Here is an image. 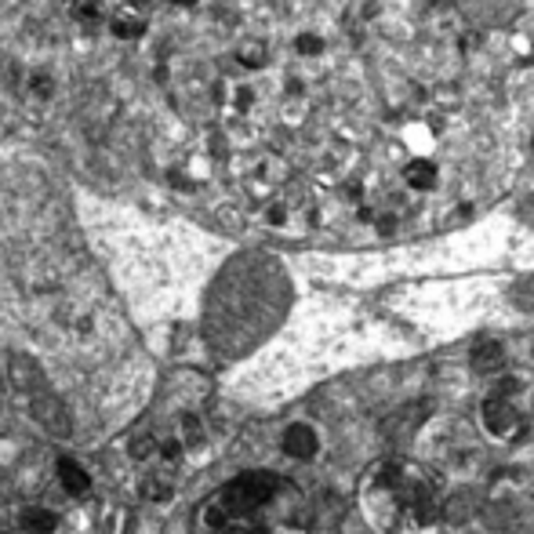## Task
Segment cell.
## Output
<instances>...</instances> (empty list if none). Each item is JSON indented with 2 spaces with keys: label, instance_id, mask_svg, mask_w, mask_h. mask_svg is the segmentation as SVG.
<instances>
[{
  "label": "cell",
  "instance_id": "cell-11",
  "mask_svg": "<svg viewBox=\"0 0 534 534\" xmlns=\"http://www.w3.org/2000/svg\"><path fill=\"white\" fill-rule=\"evenodd\" d=\"M142 30H146V19L135 15V12H124V15L113 19V33H117V37H138Z\"/></svg>",
  "mask_w": 534,
  "mask_h": 534
},
{
  "label": "cell",
  "instance_id": "cell-4",
  "mask_svg": "<svg viewBox=\"0 0 534 534\" xmlns=\"http://www.w3.org/2000/svg\"><path fill=\"white\" fill-rule=\"evenodd\" d=\"M280 448H284V455L295 458V462H309V458H316V451H320L316 429H313L309 422H295V425H288V429H284V440H280Z\"/></svg>",
  "mask_w": 534,
  "mask_h": 534
},
{
  "label": "cell",
  "instance_id": "cell-9",
  "mask_svg": "<svg viewBox=\"0 0 534 534\" xmlns=\"http://www.w3.org/2000/svg\"><path fill=\"white\" fill-rule=\"evenodd\" d=\"M404 178H407V186H411V190L425 193V190H432V182H436V167H432L429 160H414V164L404 171Z\"/></svg>",
  "mask_w": 534,
  "mask_h": 534
},
{
  "label": "cell",
  "instance_id": "cell-7",
  "mask_svg": "<svg viewBox=\"0 0 534 534\" xmlns=\"http://www.w3.org/2000/svg\"><path fill=\"white\" fill-rule=\"evenodd\" d=\"M505 364V352H502V345L498 342H476V349H473V368L480 371V375H491V371H498Z\"/></svg>",
  "mask_w": 534,
  "mask_h": 534
},
{
  "label": "cell",
  "instance_id": "cell-10",
  "mask_svg": "<svg viewBox=\"0 0 534 534\" xmlns=\"http://www.w3.org/2000/svg\"><path fill=\"white\" fill-rule=\"evenodd\" d=\"M128 455H131L135 462H149V458L160 455V440H156L153 432H135L131 443H128Z\"/></svg>",
  "mask_w": 534,
  "mask_h": 534
},
{
  "label": "cell",
  "instance_id": "cell-5",
  "mask_svg": "<svg viewBox=\"0 0 534 534\" xmlns=\"http://www.w3.org/2000/svg\"><path fill=\"white\" fill-rule=\"evenodd\" d=\"M33 418L51 432V436H69V418L66 407L51 396V393H37L33 396Z\"/></svg>",
  "mask_w": 534,
  "mask_h": 534
},
{
  "label": "cell",
  "instance_id": "cell-8",
  "mask_svg": "<svg viewBox=\"0 0 534 534\" xmlns=\"http://www.w3.org/2000/svg\"><path fill=\"white\" fill-rule=\"evenodd\" d=\"M22 527L30 534H55L58 530V512L55 509H44V505H33L22 512Z\"/></svg>",
  "mask_w": 534,
  "mask_h": 534
},
{
  "label": "cell",
  "instance_id": "cell-3",
  "mask_svg": "<svg viewBox=\"0 0 534 534\" xmlns=\"http://www.w3.org/2000/svg\"><path fill=\"white\" fill-rule=\"evenodd\" d=\"M480 418H484V429L491 436H498V440H520L530 429V414H527V404H523V382L520 378L498 382L484 396Z\"/></svg>",
  "mask_w": 534,
  "mask_h": 534
},
{
  "label": "cell",
  "instance_id": "cell-1",
  "mask_svg": "<svg viewBox=\"0 0 534 534\" xmlns=\"http://www.w3.org/2000/svg\"><path fill=\"white\" fill-rule=\"evenodd\" d=\"M360 509L382 534H429L440 523L443 494L425 466L382 458L360 480Z\"/></svg>",
  "mask_w": 534,
  "mask_h": 534
},
{
  "label": "cell",
  "instance_id": "cell-12",
  "mask_svg": "<svg viewBox=\"0 0 534 534\" xmlns=\"http://www.w3.org/2000/svg\"><path fill=\"white\" fill-rule=\"evenodd\" d=\"M240 62L251 66V69L265 66V51H262V44H244V48H240Z\"/></svg>",
  "mask_w": 534,
  "mask_h": 534
},
{
  "label": "cell",
  "instance_id": "cell-15",
  "mask_svg": "<svg viewBox=\"0 0 534 534\" xmlns=\"http://www.w3.org/2000/svg\"><path fill=\"white\" fill-rule=\"evenodd\" d=\"M174 4H197V0H174Z\"/></svg>",
  "mask_w": 534,
  "mask_h": 534
},
{
  "label": "cell",
  "instance_id": "cell-6",
  "mask_svg": "<svg viewBox=\"0 0 534 534\" xmlns=\"http://www.w3.org/2000/svg\"><path fill=\"white\" fill-rule=\"evenodd\" d=\"M55 473H58L62 491L73 494V498H84L87 491H92V473H87V469H84L76 458H69V455H62V458L55 462Z\"/></svg>",
  "mask_w": 534,
  "mask_h": 534
},
{
  "label": "cell",
  "instance_id": "cell-13",
  "mask_svg": "<svg viewBox=\"0 0 534 534\" xmlns=\"http://www.w3.org/2000/svg\"><path fill=\"white\" fill-rule=\"evenodd\" d=\"M298 51L302 55H316L320 51V37H298Z\"/></svg>",
  "mask_w": 534,
  "mask_h": 534
},
{
  "label": "cell",
  "instance_id": "cell-14",
  "mask_svg": "<svg viewBox=\"0 0 534 534\" xmlns=\"http://www.w3.org/2000/svg\"><path fill=\"white\" fill-rule=\"evenodd\" d=\"M233 527H236V523H233ZM236 530H244V534H258L254 527H236Z\"/></svg>",
  "mask_w": 534,
  "mask_h": 534
},
{
  "label": "cell",
  "instance_id": "cell-2",
  "mask_svg": "<svg viewBox=\"0 0 534 534\" xmlns=\"http://www.w3.org/2000/svg\"><path fill=\"white\" fill-rule=\"evenodd\" d=\"M288 491V484L277 476V473H265V469H251V473H240L236 480H229L215 502L204 509V523H211L215 530H226V527H240L247 523L251 516H258L262 509H270L280 494Z\"/></svg>",
  "mask_w": 534,
  "mask_h": 534
}]
</instances>
